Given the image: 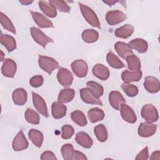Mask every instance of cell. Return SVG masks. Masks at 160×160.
<instances>
[{
	"mask_svg": "<svg viewBox=\"0 0 160 160\" xmlns=\"http://www.w3.org/2000/svg\"><path fill=\"white\" fill-rule=\"evenodd\" d=\"M157 130V125L150 122H144L140 124L138 127V134L143 138H148L155 134Z\"/></svg>",
	"mask_w": 160,
	"mask_h": 160,
	"instance_id": "10",
	"label": "cell"
},
{
	"mask_svg": "<svg viewBox=\"0 0 160 160\" xmlns=\"http://www.w3.org/2000/svg\"><path fill=\"white\" fill-rule=\"evenodd\" d=\"M128 45L131 49H135L139 53H144L148 48V44L146 41L141 38H136L131 41Z\"/></svg>",
	"mask_w": 160,
	"mask_h": 160,
	"instance_id": "22",
	"label": "cell"
},
{
	"mask_svg": "<svg viewBox=\"0 0 160 160\" xmlns=\"http://www.w3.org/2000/svg\"><path fill=\"white\" fill-rule=\"evenodd\" d=\"M106 60L108 64L115 69H121L125 67L124 64L120 59L111 51H109L106 55Z\"/></svg>",
	"mask_w": 160,
	"mask_h": 160,
	"instance_id": "28",
	"label": "cell"
},
{
	"mask_svg": "<svg viewBox=\"0 0 160 160\" xmlns=\"http://www.w3.org/2000/svg\"><path fill=\"white\" fill-rule=\"evenodd\" d=\"M0 22L2 27L12 34H16V29L10 19L3 12H0Z\"/></svg>",
	"mask_w": 160,
	"mask_h": 160,
	"instance_id": "37",
	"label": "cell"
},
{
	"mask_svg": "<svg viewBox=\"0 0 160 160\" xmlns=\"http://www.w3.org/2000/svg\"><path fill=\"white\" fill-rule=\"evenodd\" d=\"M150 159L153 160H159L160 159V151H154L150 157Z\"/></svg>",
	"mask_w": 160,
	"mask_h": 160,
	"instance_id": "46",
	"label": "cell"
},
{
	"mask_svg": "<svg viewBox=\"0 0 160 160\" xmlns=\"http://www.w3.org/2000/svg\"><path fill=\"white\" fill-rule=\"evenodd\" d=\"M61 154L63 159L65 160H72L73 159L74 154V148L71 144H65L61 147Z\"/></svg>",
	"mask_w": 160,
	"mask_h": 160,
	"instance_id": "39",
	"label": "cell"
},
{
	"mask_svg": "<svg viewBox=\"0 0 160 160\" xmlns=\"http://www.w3.org/2000/svg\"><path fill=\"white\" fill-rule=\"evenodd\" d=\"M73 159L75 160H86L88 159L87 157L81 152L78 151H74V154H73Z\"/></svg>",
	"mask_w": 160,
	"mask_h": 160,
	"instance_id": "45",
	"label": "cell"
},
{
	"mask_svg": "<svg viewBox=\"0 0 160 160\" xmlns=\"http://www.w3.org/2000/svg\"><path fill=\"white\" fill-rule=\"evenodd\" d=\"M28 136L34 146L38 148L41 147L44 136L41 131L35 129H31L28 132Z\"/></svg>",
	"mask_w": 160,
	"mask_h": 160,
	"instance_id": "27",
	"label": "cell"
},
{
	"mask_svg": "<svg viewBox=\"0 0 160 160\" xmlns=\"http://www.w3.org/2000/svg\"><path fill=\"white\" fill-rule=\"evenodd\" d=\"M32 1H19V2L21 3L22 5H29L31 3H32Z\"/></svg>",
	"mask_w": 160,
	"mask_h": 160,
	"instance_id": "48",
	"label": "cell"
},
{
	"mask_svg": "<svg viewBox=\"0 0 160 160\" xmlns=\"http://www.w3.org/2000/svg\"><path fill=\"white\" fill-rule=\"evenodd\" d=\"M17 70V65L15 61L11 59H4L1 68L2 75L7 78H14Z\"/></svg>",
	"mask_w": 160,
	"mask_h": 160,
	"instance_id": "8",
	"label": "cell"
},
{
	"mask_svg": "<svg viewBox=\"0 0 160 160\" xmlns=\"http://www.w3.org/2000/svg\"><path fill=\"white\" fill-rule=\"evenodd\" d=\"M75 96V91L72 88H66L62 89L58 98V101L62 103H67L71 101Z\"/></svg>",
	"mask_w": 160,
	"mask_h": 160,
	"instance_id": "30",
	"label": "cell"
},
{
	"mask_svg": "<svg viewBox=\"0 0 160 160\" xmlns=\"http://www.w3.org/2000/svg\"><path fill=\"white\" fill-rule=\"evenodd\" d=\"M1 61H2L4 59H3V58H4V52H2V51H1Z\"/></svg>",
	"mask_w": 160,
	"mask_h": 160,
	"instance_id": "49",
	"label": "cell"
},
{
	"mask_svg": "<svg viewBox=\"0 0 160 160\" xmlns=\"http://www.w3.org/2000/svg\"><path fill=\"white\" fill-rule=\"evenodd\" d=\"M109 102L114 109L119 111L121 105L126 103V100L119 91H112L109 94Z\"/></svg>",
	"mask_w": 160,
	"mask_h": 160,
	"instance_id": "13",
	"label": "cell"
},
{
	"mask_svg": "<svg viewBox=\"0 0 160 160\" xmlns=\"http://www.w3.org/2000/svg\"><path fill=\"white\" fill-rule=\"evenodd\" d=\"M142 74L141 70L138 71H129L125 70L121 73V79L124 82H131L138 81L142 78Z\"/></svg>",
	"mask_w": 160,
	"mask_h": 160,
	"instance_id": "23",
	"label": "cell"
},
{
	"mask_svg": "<svg viewBox=\"0 0 160 160\" xmlns=\"http://www.w3.org/2000/svg\"><path fill=\"white\" fill-rule=\"evenodd\" d=\"M31 16L36 23V24L41 28H54L53 23L51 21L48 19L43 14L35 12V11H30Z\"/></svg>",
	"mask_w": 160,
	"mask_h": 160,
	"instance_id": "14",
	"label": "cell"
},
{
	"mask_svg": "<svg viewBox=\"0 0 160 160\" xmlns=\"http://www.w3.org/2000/svg\"><path fill=\"white\" fill-rule=\"evenodd\" d=\"M94 132L100 142H104L108 139V131L106 126L103 124H99L94 127Z\"/></svg>",
	"mask_w": 160,
	"mask_h": 160,
	"instance_id": "36",
	"label": "cell"
},
{
	"mask_svg": "<svg viewBox=\"0 0 160 160\" xmlns=\"http://www.w3.org/2000/svg\"><path fill=\"white\" fill-rule=\"evenodd\" d=\"M134 28L130 24H126L116 29L114 34L116 37L122 39H126L130 37L134 32Z\"/></svg>",
	"mask_w": 160,
	"mask_h": 160,
	"instance_id": "25",
	"label": "cell"
},
{
	"mask_svg": "<svg viewBox=\"0 0 160 160\" xmlns=\"http://www.w3.org/2000/svg\"><path fill=\"white\" fill-rule=\"evenodd\" d=\"M38 63L39 67L48 74L51 75L52 71L59 67V62L52 58L39 55Z\"/></svg>",
	"mask_w": 160,
	"mask_h": 160,
	"instance_id": "2",
	"label": "cell"
},
{
	"mask_svg": "<svg viewBox=\"0 0 160 160\" xmlns=\"http://www.w3.org/2000/svg\"><path fill=\"white\" fill-rule=\"evenodd\" d=\"M92 71L96 77L102 81L107 80L110 76L109 69L104 65L99 63L94 66Z\"/></svg>",
	"mask_w": 160,
	"mask_h": 160,
	"instance_id": "18",
	"label": "cell"
},
{
	"mask_svg": "<svg viewBox=\"0 0 160 160\" xmlns=\"http://www.w3.org/2000/svg\"><path fill=\"white\" fill-rule=\"evenodd\" d=\"M80 96L83 102L89 104H98L102 106V102L88 88H82L79 91Z\"/></svg>",
	"mask_w": 160,
	"mask_h": 160,
	"instance_id": "9",
	"label": "cell"
},
{
	"mask_svg": "<svg viewBox=\"0 0 160 160\" xmlns=\"http://www.w3.org/2000/svg\"><path fill=\"white\" fill-rule=\"evenodd\" d=\"M81 12L85 20L92 27L100 29L101 24L95 12L88 6L79 2Z\"/></svg>",
	"mask_w": 160,
	"mask_h": 160,
	"instance_id": "1",
	"label": "cell"
},
{
	"mask_svg": "<svg viewBox=\"0 0 160 160\" xmlns=\"http://www.w3.org/2000/svg\"><path fill=\"white\" fill-rule=\"evenodd\" d=\"M71 118L75 123L81 127L85 126L88 123L85 114L79 110H76L72 112Z\"/></svg>",
	"mask_w": 160,
	"mask_h": 160,
	"instance_id": "33",
	"label": "cell"
},
{
	"mask_svg": "<svg viewBox=\"0 0 160 160\" xmlns=\"http://www.w3.org/2000/svg\"><path fill=\"white\" fill-rule=\"evenodd\" d=\"M43 82H44V78L41 75L32 76L29 80L30 85L33 88H38L41 86L43 84Z\"/></svg>",
	"mask_w": 160,
	"mask_h": 160,
	"instance_id": "42",
	"label": "cell"
},
{
	"mask_svg": "<svg viewBox=\"0 0 160 160\" xmlns=\"http://www.w3.org/2000/svg\"><path fill=\"white\" fill-rule=\"evenodd\" d=\"M141 114L142 118L148 122H156L159 119V114L156 108L151 104H147L142 106Z\"/></svg>",
	"mask_w": 160,
	"mask_h": 160,
	"instance_id": "3",
	"label": "cell"
},
{
	"mask_svg": "<svg viewBox=\"0 0 160 160\" xmlns=\"http://www.w3.org/2000/svg\"><path fill=\"white\" fill-rule=\"evenodd\" d=\"M126 18V14L119 10L110 11L106 14V20L107 22L111 26L119 24L124 21Z\"/></svg>",
	"mask_w": 160,
	"mask_h": 160,
	"instance_id": "6",
	"label": "cell"
},
{
	"mask_svg": "<svg viewBox=\"0 0 160 160\" xmlns=\"http://www.w3.org/2000/svg\"><path fill=\"white\" fill-rule=\"evenodd\" d=\"M121 88L129 97H134L138 94V88L134 84L128 82H123L121 85Z\"/></svg>",
	"mask_w": 160,
	"mask_h": 160,
	"instance_id": "38",
	"label": "cell"
},
{
	"mask_svg": "<svg viewBox=\"0 0 160 160\" xmlns=\"http://www.w3.org/2000/svg\"><path fill=\"white\" fill-rule=\"evenodd\" d=\"M67 107L60 101H56L52 104L51 112L54 119H61L66 114Z\"/></svg>",
	"mask_w": 160,
	"mask_h": 160,
	"instance_id": "19",
	"label": "cell"
},
{
	"mask_svg": "<svg viewBox=\"0 0 160 160\" xmlns=\"http://www.w3.org/2000/svg\"><path fill=\"white\" fill-rule=\"evenodd\" d=\"M104 116L105 114L104 111L98 108H92L89 109L88 112V119L92 123L102 121L104 119Z\"/></svg>",
	"mask_w": 160,
	"mask_h": 160,
	"instance_id": "29",
	"label": "cell"
},
{
	"mask_svg": "<svg viewBox=\"0 0 160 160\" xmlns=\"http://www.w3.org/2000/svg\"><path fill=\"white\" fill-rule=\"evenodd\" d=\"M119 1H112V0H107V1H103V2H104L105 4H108V6H111L112 5L116 4V2H118Z\"/></svg>",
	"mask_w": 160,
	"mask_h": 160,
	"instance_id": "47",
	"label": "cell"
},
{
	"mask_svg": "<svg viewBox=\"0 0 160 160\" xmlns=\"http://www.w3.org/2000/svg\"><path fill=\"white\" fill-rule=\"evenodd\" d=\"M58 82L64 88H68L72 83L73 75L70 71L64 68H60L57 74Z\"/></svg>",
	"mask_w": 160,
	"mask_h": 160,
	"instance_id": "5",
	"label": "cell"
},
{
	"mask_svg": "<svg viewBox=\"0 0 160 160\" xmlns=\"http://www.w3.org/2000/svg\"><path fill=\"white\" fill-rule=\"evenodd\" d=\"M99 33L97 31L92 29L84 30L82 33V39L87 43H93L98 41Z\"/></svg>",
	"mask_w": 160,
	"mask_h": 160,
	"instance_id": "32",
	"label": "cell"
},
{
	"mask_svg": "<svg viewBox=\"0 0 160 160\" xmlns=\"http://www.w3.org/2000/svg\"><path fill=\"white\" fill-rule=\"evenodd\" d=\"M87 88L98 98L101 97L104 93L103 87L99 83L90 81L86 82Z\"/></svg>",
	"mask_w": 160,
	"mask_h": 160,
	"instance_id": "35",
	"label": "cell"
},
{
	"mask_svg": "<svg viewBox=\"0 0 160 160\" xmlns=\"http://www.w3.org/2000/svg\"><path fill=\"white\" fill-rule=\"evenodd\" d=\"M12 98L15 104L18 106H22L27 102L28 94L24 89L18 88L13 91Z\"/></svg>",
	"mask_w": 160,
	"mask_h": 160,
	"instance_id": "20",
	"label": "cell"
},
{
	"mask_svg": "<svg viewBox=\"0 0 160 160\" xmlns=\"http://www.w3.org/2000/svg\"><path fill=\"white\" fill-rule=\"evenodd\" d=\"M128 69L131 71H138L141 70V64L139 58L134 54L130 55L126 58Z\"/></svg>",
	"mask_w": 160,
	"mask_h": 160,
	"instance_id": "31",
	"label": "cell"
},
{
	"mask_svg": "<svg viewBox=\"0 0 160 160\" xmlns=\"http://www.w3.org/2000/svg\"><path fill=\"white\" fill-rule=\"evenodd\" d=\"M32 101L36 109L45 118H48V111L46 103L43 98L34 92H32Z\"/></svg>",
	"mask_w": 160,
	"mask_h": 160,
	"instance_id": "11",
	"label": "cell"
},
{
	"mask_svg": "<svg viewBox=\"0 0 160 160\" xmlns=\"http://www.w3.org/2000/svg\"><path fill=\"white\" fill-rule=\"evenodd\" d=\"M0 41L1 44L6 48L8 52H12L16 49V41L12 36L1 32Z\"/></svg>",
	"mask_w": 160,
	"mask_h": 160,
	"instance_id": "26",
	"label": "cell"
},
{
	"mask_svg": "<svg viewBox=\"0 0 160 160\" xmlns=\"http://www.w3.org/2000/svg\"><path fill=\"white\" fill-rule=\"evenodd\" d=\"M41 160H46V159H51V160H57V158L56 157L55 154L50 151H46L42 153L41 156Z\"/></svg>",
	"mask_w": 160,
	"mask_h": 160,
	"instance_id": "44",
	"label": "cell"
},
{
	"mask_svg": "<svg viewBox=\"0 0 160 160\" xmlns=\"http://www.w3.org/2000/svg\"><path fill=\"white\" fill-rule=\"evenodd\" d=\"M39 7L42 12L50 18H55L57 16V10L55 7L49 2L44 1H39L38 2Z\"/></svg>",
	"mask_w": 160,
	"mask_h": 160,
	"instance_id": "24",
	"label": "cell"
},
{
	"mask_svg": "<svg viewBox=\"0 0 160 160\" xmlns=\"http://www.w3.org/2000/svg\"><path fill=\"white\" fill-rule=\"evenodd\" d=\"M24 118L26 121L32 124H38L39 123L40 117L39 114L31 108H27L25 113Z\"/></svg>",
	"mask_w": 160,
	"mask_h": 160,
	"instance_id": "34",
	"label": "cell"
},
{
	"mask_svg": "<svg viewBox=\"0 0 160 160\" xmlns=\"http://www.w3.org/2000/svg\"><path fill=\"white\" fill-rule=\"evenodd\" d=\"M29 143L26 139L23 131L20 130L12 141V148L16 151H20L26 149L28 147Z\"/></svg>",
	"mask_w": 160,
	"mask_h": 160,
	"instance_id": "12",
	"label": "cell"
},
{
	"mask_svg": "<svg viewBox=\"0 0 160 160\" xmlns=\"http://www.w3.org/2000/svg\"><path fill=\"white\" fill-rule=\"evenodd\" d=\"M61 130H62L61 138L64 139H69L71 138L74 133V128L69 124L64 125L62 127Z\"/></svg>",
	"mask_w": 160,
	"mask_h": 160,
	"instance_id": "41",
	"label": "cell"
},
{
	"mask_svg": "<svg viewBox=\"0 0 160 160\" xmlns=\"http://www.w3.org/2000/svg\"><path fill=\"white\" fill-rule=\"evenodd\" d=\"M75 140L78 144L87 149L91 148L93 144V141L91 138L83 131L79 132L76 134Z\"/></svg>",
	"mask_w": 160,
	"mask_h": 160,
	"instance_id": "21",
	"label": "cell"
},
{
	"mask_svg": "<svg viewBox=\"0 0 160 160\" xmlns=\"http://www.w3.org/2000/svg\"><path fill=\"white\" fill-rule=\"evenodd\" d=\"M52 5H53L55 8L59 10L62 12H69L71 10V8L69 5L64 1H56V0H51L49 1Z\"/></svg>",
	"mask_w": 160,
	"mask_h": 160,
	"instance_id": "40",
	"label": "cell"
},
{
	"mask_svg": "<svg viewBox=\"0 0 160 160\" xmlns=\"http://www.w3.org/2000/svg\"><path fill=\"white\" fill-rule=\"evenodd\" d=\"M144 87L148 92L150 93H156L160 89V82L154 76H146L144 81Z\"/></svg>",
	"mask_w": 160,
	"mask_h": 160,
	"instance_id": "16",
	"label": "cell"
},
{
	"mask_svg": "<svg viewBox=\"0 0 160 160\" xmlns=\"http://www.w3.org/2000/svg\"><path fill=\"white\" fill-rule=\"evenodd\" d=\"M71 69L74 74L79 78L86 77L88 71V66L82 59H77L71 63Z\"/></svg>",
	"mask_w": 160,
	"mask_h": 160,
	"instance_id": "7",
	"label": "cell"
},
{
	"mask_svg": "<svg viewBox=\"0 0 160 160\" xmlns=\"http://www.w3.org/2000/svg\"><path fill=\"white\" fill-rule=\"evenodd\" d=\"M149 159V151L148 147L146 146L141 151H140L135 158V159L137 160H146Z\"/></svg>",
	"mask_w": 160,
	"mask_h": 160,
	"instance_id": "43",
	"label": "cell"
},
{
	"mask_svg": "<svg viewBox=\"0 0 160 160\" xmlns=\"http://www.w3.org/2000/svg\"><path fill=\"white\" fill-rule=\"evenodd\" d=\"M114 49L118 54L124 59H126L128 56L134 54L132 49L129 47L128 44L124 42H116L114 44Z\"/></svg>",
	"mask_w": 160,
	"mask_h": 160,
	"instance_id": "17",
	"label": "cell"
},
{
	"mask_svg": "<svg viewBox=\"0 0 160 160\" xmlns=\"http://www.w3.org/2000/svg\"><path fill=\"white\" fill-rule=\"evenodd\" d=\"M31 36L38 44L43 47L46 48L47 44L49 42H53L54 41L52 38L45 34L41 30L36 27H31L30 28Z\"/></svg>",
	"mask_w": 160,
	"mask_h": 160,
	"instance_id": "4",
	"label": "cell"
},
{
	"mask_svg": "<svg viewBox=\"0 0 160 160\" xmlns=\"http://www.w3.org/2000/svg\"><path fill=\"white\" fill-rule=\"evenodd\" d=\"M119 111H121V117L125 121L131 124L136 122L137 120L136 113L129 106L126 104V103L123 104L121 105Z\"/></svg>",
	"mask_w": 160,
	"mask_h": 160,
	"instance_id": "15",
	"label": "cell"
}]
</instances>
